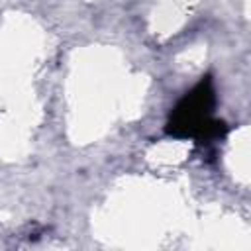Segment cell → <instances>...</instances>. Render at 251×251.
I'll use <instances>...</instances> for the list:
<instances>
[{"label":"cell","mask_w":251,"mask_h":251,"mask_svg":"<svg viewBox=\"0 0 251 251\" xmlns=\"http://www.w3.org/2000/svg\"><path fill=\"white\" fill-rule=\"evenodd\" d=\"M216 108V88L212 75L202 76L190 92H186L173 108L165 133L176 139H194L198 145L212 147L216 141L224 139L229 131L224 120L214 118Z\"/></svg>","instance_id":"6da1fadb"}]
</instances>
